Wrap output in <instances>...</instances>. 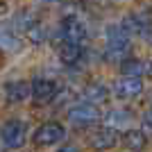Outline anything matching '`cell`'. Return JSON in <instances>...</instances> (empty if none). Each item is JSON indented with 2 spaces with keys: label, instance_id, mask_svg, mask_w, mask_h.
Returning a JSON list of instances; mask_svg holds the SVG:
<instances>
[{
  "label": "cell",
  "instance_id": "6da1fadb",
  "mask_svg": "<svg viewBox=\"0 0 152 152\" xmlns=\"http://www.w3.org/2000/svg\"><path fill=\"white\" fill-rule=\"evenodd\" d=\"M107 48H104V59L114 64H125L127 55L132 50V43H129V34L125 32L123 25H109L107 32Z\"/></svg>",
  "mask_w": 152,
  "mask_h": 152
},
{
  "label": "cell",
  "instance_id": "7a4b0ae2",
  "mask_svg": "<svg viewBox=\"0 0 152 152\" xmlns=\"http://www.w3.org/2000/svg\"><path fill=\"white\" fill-rule=\"evenodd\" d=\"M0 141L5 148H12V150H18V148L25 145L27 141V125L20 118H12L7 121L0 129Z\"/></svg>",
  "mask_w": 152,
  "mask_h": 152
},
{
  "label": "cell",
  "instance_id": "3957f363",
  "mask_svg": "<svg viewBox=\"0 0 152 152\" xmlns=\"http://www.w3.org/2000/svg\"><path fill=\"white\" fill-rule=\"evenodd\" d=\"M68 121L73 125H93L95 121H100V109L95 104H89V102H82L68 111Z\"/></svg>",
  "mask_w": 152,
  "mask_h": 152
},
{
  "label": "cell",
  "instance_id": "277c9868",
  "mask_svg": "<svg viewBox=\"0 0 152 152\" xmlns=\"http://www.w3.org/2000/svg\"><path fill=\"white\" fill-rule=\"evenodd\" d=\"M123 27L125 32L132 37V34H141V37H145L148 32L152 30V18L148 14L143 12H134V14H127L125 20H123Z\"/></svg>",
  "mask_w": 152,
  "mask_h": 152
},
{
  "label": "cell",
  "instance_id": "5b68a950",
  "mask_svg": "<svg viewBox=\"0 0 152 152\" xmlns=\"http://www.w3.org/2000/svg\"><path fill=\"white\" fill-rule=\"evenodd\" d=\"M66 136V129H64L59 123H43L34 132V141L39 145H52V143H59V141Z\"/></svg>",
  "mask_w": 152,
  "mask_h": 152
},
{
  "label": "cell",
  "instance_id": "8992f818",
  "mask_svg": "<svg viewBox=\"0 0 152 152\" xmlns=\"http://www.w3.org/2000/svg\"><path fill=\"white\" fill-rule=\"evenodd\" d=\"M141 91H143V80L141 77H121L114 84V93L121 100H132V98L141 95Z\"/></svg>",
  "mask_w": 152,
  "mask_h": 152
},
{
  "label": "cell",
  "instance_id": "52a82bcc",
  "mask_svg": "<svg viewBox=\"0 0 152 152\" xmlns=\"http://www.w3.org/2000/svg\"><path fill=\"white\" fill-rule=\"evenodd\" d=\"M61 34H64V39L80 43V41L86 37V25L82 23V18H80V16L68 14V16L61 20Z\"/></svg>",
  "mask_w": 152,
  "mask_h": 152
},
{
  "label": "cell",
  "instance_id": "ba28073f",
  "mask_svg": "<svg viewBox=\"0 0 152 152\" xmlns=\"http://www.w3.org/2000/svg\"><path fill=\"white\" fill-rule=\"evenodd\" d=\"M32 95V82H9L5 84V98L7 102H25L27 98Z\"/></svg>",
  "mask_w": 152,
  "mask_h": 152
},
{
  "label": "cell",
  "instance_id": "9c48e42d",
  "mask_svg": "<svg viewBox=\"0 0 152 152\" xmlns=\"http://www.w3.org/2000/svg\"><path fill=\"white\" fill-rule=\"evenodd\" d=\"M57 93V84L52 82V80H43V77H37L34 82H32V98L39 102H48L55 98Z\"/></svg>",
  "mask_w": 152,
  "mask_h": 152
},
{
  "label": "cell",
  "instance_id": "30bf717a",
  "mask_svg": "<svg viewBox=\"0 0 152 152\" xmlns=\"http://www.w3.org/2000/svg\"><path fill=\"white\" fill-rule=\"evenodd\" d=\"M57 55L66 66H73V64H77L80 57H82V48H80V43H75V41L61 39V43H59V48H57Z\"/></svg>",
  "mask_w": 152,
  "mask_h": 152
},
{
  "label": "cell",
  "instance_id": "8fae6325",
  "mask_svg": "<svg viewBox=\"0 0 152 152\" xmlns=\"http://www.w3.org/2000/svg\"><path fill=\"white\" fill-rule=\"evenodd\" d=\"M118 143V136H116L114 129H109V127H102V129H95L93 136H91V145L95 150H109V148H114Z\"/></svg>",
  "mask_w": 152,
  "mask_h": 152
},
{
  "label": "cell",
  "instance_id": "7c38bea8",
  "mask_svg": "<svg viewBox=\"0 0 152 152\" xmlns=\"http://www.w3.org/2000/svg\"><path fill=\"white\" fill-rule=\"evenodd\" d=\"M123 77H141L145 73H152V64L143 61V59H127L125 64H121Z\"/></svg>",
  "mask_w": 152,
  "mask_h": 152
},
{
  "label": "cell",
  "instance_id": "4fadbf2b",
  "mask_svg": "<svg viewBox=\"0 0 152 152\" xmlns=\"http://www.w3.org/2000/svg\"><path fill=\"white\" fill-rule=\"evenodd\" d=\"M132 121V114L127 111V109H111L107 116H104V127H109V129H121V127H125L127 123Z\"/></svg>",
  "mask_w": 152,
  "mask_h": 152
},
{
  "label": "cell",
  "instance_id": "5bb4252c",
  "mask_svg": "<svg viewBox=\"0 0 152 152\" xmlns=\"http://www.w3.org/2000/svg\"><path fill=\"white\" fill-rule=\"evenodd\" d=\"M123 145L129 148V150L139 152L145 148V132L143 129H129V132L123 134Z\"/></svg>",
  "mask_w": 152,
  "mask_h": 152
},
{
  "label": "cell",
  "instance_id": "9a60e30c",
  "mask_svg": "<svg viewBox=\"0 0 152 152\" xmlns=\"http://www.w3.org/2000/svg\"><path fill=\"white\" fill-rule=\"evenodd\" d=\"M107 95H109V91H107V86L104 84H89L86 89H84V98H86V102L89 104H95V102H102V100H107Z\"/></svg>",
  "mask_w": 152,
  "mask_h": 152
},
{
  "label": "cell",
  "instance_id": "2e32d148",
  "mask_svg": "<svg viewBox=\"0 0 152 152\" xmlns=\"http://www.w3.org/2000/svg\"><path fill=\"white\" fill-rule=\"evenodd\" d=\"M0 50H12L18 52L20 50V39L9 30H0Z\"/></svg>",
  "mask_w": 152,
  "mask_h": 152
},
{
  "label": "cell",
  "instance_id": "e0dca14e",
  "mask_svg": "<svg viewBox=\"0 0 152 152\" xmlns=\"http://www.w3.org/2000/svg\"><path fill=\"white\" fill-rule=\"evenodd\" d=\"M143 132H152V107H150V111H148L145 116H143Z\"/></svg>",
  "mask_w": 152,
  "mask_h": 152
},
{
  "label": "cell",
  "instance_id": "ac0fdd59",
  "mask_svg": "<svg viewBox=\"0 0 152 152\" xmlns=\"http://www.w3.org/2000/svg\"><path fill=\"white\" fill-rule=\"evenodd\" d=\"M59 152H80V150H77L75 145H66V148H61Z\"/></svg>",
  "mask_w": 152,
  "mask_h": 152
},
{
  "label": "cell",
  "instance_id": "d6986e66",
  "mask_svg": "<svg viewBox=\"0 0 152 152\" xmlns=\"http://www.w3.org/2000/svg\"><path fill=\"white\" fill-rule=\"evenodd\" d=\"M150 43H152V37H150Z\"/></svg>",
  "mask_w": 152,
  "mask_h": 152
}]
</instances>
